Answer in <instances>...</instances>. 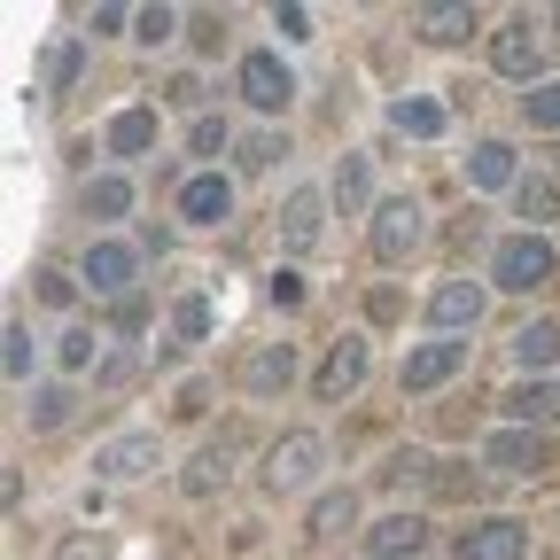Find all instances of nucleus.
Returning <instances> with one entry per match:
<instances>
[{"label":"nucleus","mask_w":560,"mask_h":560,"mask_svg":"<svg viewBox=\"0 0 560 560\" xmlns=\"http://www.w3.org/2000/svg\"><path fill=\"white\" fill-rule=\"evenodd\" d=\"M552 242L545 234H506L499 249H490V289H506V296H529V289H545L552 280Z\"/></svg>","instance_id":"nucleus-1"},{"label":"nucleus","mask_w":560,"mask_h":560,"mask_svg":"<svg viewBox=\"0 0 560 560\" xmlns=\"http://www.w3.org/2000/svg\"><path fill=\"white\" fill-rule=\"evenodd\" d=\"M319 467H327V436L319 429H296V436H280L265 452V490H272V499H296V490L319 482Z\"/></svg>","instance_id":"nucleus-2"},{"label":"nucleus","mask_w":560,"mask_h":560,"mask_svg":"<svg viewBox=\"0 0 560 560\" xmlns=\"http://www.w3.org/2000/svg\"><path fill=\"white\" fill-rule=\"evenodd\" d=\"M234 86H242V102H249L257 117H280V109L296 102V70L280 62L272 47H249V55H242V70H234Z\"/></svg>","instance_id":"nucleus-3"},{"label":"nucleus","mask_w":560,"mask_h":560,"mask_svg":"<svg viewBox=\"0 0 560 560\" xmlns=\"http://www.w3.org/2000/svg\"><path fill=\"white\" fill-rule=\"evenodd\" d=\"M366 366H374V350H366V335H342V342H327V359H319V374H312L319 405H342V397H359Z\"/></svg>","instance_id":"nucleus-4"},{"label":"nucleus","mask_w":560,"mask_h":560,"mask_svg":"<svg viewBox=\"0 0 560 560\" xmlns=\"http://www.w3.org/2000/svg\"><path fill=\"white\" fill-rule=\"evenodd\" d=\"M79 280H86L94 296H117V304H132L140 249H132V242H86V265H79Z\"/></svg>","instance_id":"nucleus-5"},{"label":"nucleus","mask_w":560,"mask_h":560,"mask_svg":"<svg viewBox=\"0 0 560 560\" xmlns=\"http://www.w3.org/2000/svg\"><path fill=\"white\" fill-rule=\"evenodd\" d=\"M156 467H164L156 429H125V436H109V444L94 452V475H102V482H140V475H156Z\"/></svg>","instance_id":"nucleus-6"},{"label":"nucleus","mask_w":560,"mask_h":560,"mask_svg":"<svg viewBox=\"0 0 560 560\" xmlns=\"http://www.w3.org/2000/svg\"><path fill=\"white\" fill-rule=\"evenodd\" d=\"M467 366V342L459 335H436V342H420V350H405V397H429V389H444L452 374Z\"/></svg>","instance_id":"nucleus-7"},{"label":"nucleus","mask_w":560,"mask_h":560,"mask_svg":"<svg viewBox=\"0 0 560 560\" xmlns=\"http://www.w3.org/2000/svg\"><path fill=\"white\" fill-rule=\"evenodd\" d=\"M522 552H529V522H514V514H490L452 537V560H522Z\"/></svg>","instance_id":"nucleus-8"},{"label":"nucleus","mask_w":560,"mask_h":560,"mask_svg":"<svg viewBox=\"0 0 560 560\" xmlns=\"http://www.w3.org/2000/svg\"><path fill=\"white\" fill-rule=\"evenodd\" d=\"M490 70H499V79H514V86H529L537 70H545V39H537L529 16H514L506 32H490Z\"/></svg>","instance_id":"nucleus-9"},{"label":"nucleus","mask_w":560,"mask_h":560,"mask_svg":"<svg viewBox=\"0 0 560 560\" xmlns=\"http://www.w3.org/2000/svg\"><path fill=\"white\" fill-rule=\"evenodd\" d=\"M412 249H420V202H412V195L374 202V257H382V265H405Z\"/></svg>","instance_id":"nucleus-10"},{"label":"nucleus","mask_w":560,"mask_h":560,"mask_svg":"<svg viewBox=\"0 0 560 560\" xmlns=\"http://www.w3.org/2000/svg\"><path fill=\"white\" fill-rule=\"evenodd\" d=\"M226 219H234V179L202 164V172L179 187V226H226Z\"/></svg>","instance_id":"nucleus-11"},{"label":"nucleus","mask_w":560,"mask_h":560,"mask_svg":"<svg viewBox=\"0 0 560 560\" xmlns=\"http://www.w3.org/2000/svg\"><path fill=\"white\" fill-rule=\"evenodd\" d=\"M319 234H327V195H319V187H296L289 202H280V249H289V257H312Z\"/></svg>","instance_id":"nucleus-12"},{"label":"nucleus","mask_w":560,"mask_h":560,"mask_svg":"<svg viewBox=\"0 0 560 560\" xmlns=\"http://www.w3.org/2000/svg\"><path fill=\"white\" fill-rule=\"evenodd\" d=\"M475 319H482V280H436V296H429V327L436 335H475Z\"/></svg>","instance_id":"nucleus-13"},{"label":"nucleus","mask_w":560,"mask_h":560,"mask_svg":"<svg viewBox=\"0 0 560 560\" xmlns=\"http://www.w3.org/2000/svg\"><path fill=\"white\" fill-rule=\"evenodd\" d=\"M289 382H296V342H257L242 359V389L249 397H280Z\"/></svg>","instance_id":"nucleus-14"},{"label":"nucleus","mask_w":560,"mask_h":560,"mask_svg":"<svg viewBox=\"0 0 560 560\" xmlns=\"http://www.w3.org/2000/svg\"><path fill=\"white\" fill-rule=\"evenodd\" d=\"M412 32L429 39V47H459V39L482 32V16L467 9V0H436V9H412Z\"/></svg>","instance_id":"nucleus-15"},{"label":"nucleus","mask_w":560,"mask_h":560,"mask_svg":"<svg viewBox=\"0 0 560 560\" xmlns=\"http://www.w3.org/2000/svg\"><path fill=\"white\" fill-rule=\"evenodd\" d=\"M156 132H164V117H156L149 102H132V109H117V117L102 125L109 156H149V149H156Z\"/></svg>","instance_id":"nucleus-16"},{"label":"nucleus","mask_w":560,"mask_h":560,"mask_svg":"<svg viewBox=\"0 0 560 560\" xmlns=\"http://www.w3.org/2000/svg\"><path fill=\"white\" fill-rule=\"evenodd\" d=\"M482 459L499 467V475H545V436L537 429H499L482 444Z\"/></svg>","instance_id":"nucleus-17"},{"label":"nucleus","mask_w":560,"mask_h":560,"mask_svg":"<svg viewBox=\"0 0 560 560\" xmlns=\"http://www.w3.org/2000/svg\"><path fill=\"white\" fill-rule=\"evenodd\" d=\"M420 545H429V522L420 514H389L366 529V560H420Z\"/></svg>","instance_id":"nucleus-18"},{"label":"nucleus","mask_w":560,"mask_h":560,"mask_svg":"<svg viewBox=\"0 0 560 560\" xmlns=\"http://www.w3.org/2000/svg\"><path fill=\"white\" fill-rule=\"evenodd\" d=\"M514 210L529 219V234L552 226V219H560V179H552V172H522V179H514Z\"/></svg>","instance_id":"nucleus-19"},{"label":"nucleus","mask_w":560,"mask_h":560,"mask_svg":"<svg viewBox=\"0 0 560 560\" xmlns=\"http://www.w3.org/2000/svg\"><path fill=\"white\" fill-rule=\"evenodd\" d=\"M514 366L522 374H545V366H560V327H545V319H529V327H514Z\"/></svg>","instance_id":"nucleus-20"},{"label":"nucleus","mask_w":560,"mask_h":560,"mask_svg":"<svg viewBox=\"0 0 560 560\" xmlns=\"http://www.w3.org/2000/svg\"><path fill=\"white\" fill-rule=\"evenodd\" d=\"M226 482H234L226 444H202V452L187 459V475H179V490H187V499H210V490H226Z\"/></svg>","instance_id":"nucleus-21"},{"label":"nucleus","mask_w":560,"mask_h":560,"mask_svg":"<svg viewBox=\"0 0 560 560\" xmlns=\"http://www.w3.org/2000/svg\"><path fill=\"white\" fill-rule=\"evenodd\" d=\"M79 70H86V39H55L47 70H39V94H70V86H79Z\"/></svg>","instance_id":"nucleus-22"},{"label":"nucleus","mask_w":560,"mask_h":560,"mask_svg":"<svg viewBox=\"0 0 560 560\" xmlns=\"http://www.w3.org/2000/svg\"><path fill=\"white\" fill-rule=\"evenodd\" d=\"M552 405H560V397H552L545 382H514V389L499 397V412H506V429H537V420H545Z\"/></svg>","instance_id":"nucleus-23"},{"label":"nucleus","mask_w":560,"mask_h":560,"mask_svg":"<svg viewBox=\"0 0 560 560\" xmlns=\"http://www.w3.org/2000/svg\"><path fill=\"white\" fill-rule=\"evenodd\" d=\"M467 179H475V187H514V179H522V172H514V149H506V140H475Z\"/></svg>","instance_id":"nucleus-24"},{"label":"nucleus","mask_w":560,"mask_h":560,"mask_svg":"<svg viewBox=\"0 0 560 560\" xmlns=\"http://www.w3.org/2000/svg\"><path fill=\"white\" fill-rule=\"evenodd\" d=\"M327 195H335V210H342V219H350V210H366V195H374L366 156H342V164H335V179H327Z\"/></svg>","instance_id":"nucleus-25"},{"label":"nucleus","mask_w":560,"mask_h":560,"mask_svg":"<svg viewBox=\"0 0 560 560\" xmlns=\"http://www.w3.org/2000/svg\"><path fill=\"white\" fill-rule=\"evenodd\" d=\"M125 210H132V179L125 172H102V179H86V219H125Z\"/></svg>","instance_id":"nucleus-26"},{"label":"nucleus","mask_w":560,"mask_h":560,"mask_svg":"<svg viewBox=\"0 0 560 560\" xmlns=\"http://www.w3.org/2000/svg\"><path fill=\"white\" fill-rule=\"evenodd\" d=\"M0 366H9V382H16V389L32 382V366H39V342H32V327H24V319H9V335H0Z\"/></svg>","instance_id":"nucleus-27"},{"label":"nucleus","mask_w":560,"mask_h":560,"mask_svg":"<svg viewBox=\"0 0 560 560\" xmlns=\"http://www.w3.org/2000/svg\"><path fill=\"white\" fill-rule=\"evenodd\" d=\"M350 522H359V499H350V490H327V499L312 506V522H304V529H312V537H342Z\"/></svg>","instance_id":"nucleus-28"},{"label":"nucleus","mask_w":560,"mask_h":560,"mask_svg":"<svg viewBox=\"0 0 560 560\" xmlns=\"http://www.w3.org/2000/svg\"><path fill=\"white\" fill-rule=\"evenodd\" d=\"M389 125H397V132H412V140H436V132H444V109L405 94V102H389Z\"/></svg>","instance_id":"nucleus-29"},{"label":"nucleus","mask_w":560,"mask_h":560,"mask_svg":"<svg viewBox=\"0 0 560 560\" xmlns=\"http://www.w3.org/2000/svg\"><path fill=\"white\" fill-rule=\"evenodd\" d=\"M522 125H537V132H560V79H537V86L522 94Z\"/></svg>","instance_id":"nucleus-30"},{"label":"nucleus","mask_w":560,"mask_h":560,"mask_svg":"<svg viewBox=\"0 0 560 560\" xmlns=\"http://www.w3.org/2000/svg\"><path fill=\"white\" fill-rule=\"evenodd\" d=\"M172 335L179 342H210V296H179L172 304Z\"/></svg>","instance_id":"nucleus-31"},{"label":"nucleus","mask_w":560,"mask_h":560,"mask_svg":"<svg viewBox=\"0 0 560 560\" xmlns=\"http://www.w3.org/2000/svg\"><path fill=\"white\" fill-rule=\"evenodd\" d=\"M94 350H102V335H94V327H62V342H55V359H62L70 374H86V366H94Z\"/></svg>","instance_id":"nucleus-32"},{"label":"nucleus","mask_w":560,"mask_h":560,"mask_svg":"<svg viewBox=\"0 0 560 560\" xmlns=\"http://www.w3.org/2000/svg\"><path fill=\"white\" fill-rule=\"evenodd\" d=\"M179 32V9H164V0H156V9H132V39H149V47H164Z\"/></svg>","instance_id":"nucleus-33"},{"label":"nucleus","mask_w":560,"mask_h":560,"mask_svg":"<svg viewBox=\"0 0 560 560\" xmlns=\"http://www.w3.org/2000/svg\"><path fill=\"white\" fill-rule=\"evenodd\" d=\"M32 429H62V420H70V389H32Z\"/></svg>","instance_id":"nucleus-34"},{"label":"nucleus","mask_w":560,"mask_h":560,"mask_svg":"<svg viewBox=\"0 0 560 560\" xmlns=\"http://www.w3.org/2000/svg\"><path fill=\"white\" fill-rule=\"evenodd\" d=\"M226 140H234V132H226V117H195V125H187V149H195V156H219Z\"/></svg>","instance_id":"nucleus-35"},{"label":"nucleus","mask_w":560,"mask_h":560,"mask_svg":"<svg viewBox=\"0 0 560 560\" xmlns=\"http://www.w3.org/2000/svg\"><path fill=\"white\" fill-rule=\"evenodd\" d=\"M32 280H39V304H55V312L79 304V280H62V272H32Z\"/></svg>","instance_id":"nucleus-36"},{"label":"nucleus","mask_w":560,"mask_h":560,"mask_svg":"<svg viewBox=\"0 0 560 560\" xmlns=\"http://www.w3.org/2000/svg\"><path fill=\"white\" fill-rule=\"evenodd\" d=\"M272 156H289V140H272V132H257V140H249V149H242V164H249V172H265Z\"/></svg>","instance_id":"nucleus-37"},{"label":"nucleus","mask_w":560,"mask_h":560,"mask_svg":"<svg viewBox=\"0 0 560 560\" xmlns=\"http://www.w3.org/2000/svg\"><path fill=\"white\" fill-rule=\"evenodd\" d=\"M272 304L296 312V304H304V280H296V272H272Z\"/></svg>","instance_id":"nucleus-38"},{"label":"nucleus","mask_w":560,"mask_h":560,"mask_svg":"<svg viewBox=\"0 0 560 560\" xmlns=\"http://www.w3.org/2000/svg\"><path fill=\"white\" fill-rule=\"evenodd\" d=\"M272 24H280V39H312V16L304 9H272Z\"/></svg>","instance_id":"nucleus-39"},{"label":"nucleus","mask_w":560,"mask_h":560,"mask_svg":"<svg viewBox=\"0 0 560 560\" xmlns=\"http://www.w3.org/2000/svg\"><path fill=\"white\" fill-rule=\"evenodd\" d=\"M55 560H94V537H62V552Z\"/></svg>","instance_id":"nucleus-40"}]
</instances>
